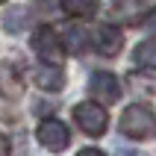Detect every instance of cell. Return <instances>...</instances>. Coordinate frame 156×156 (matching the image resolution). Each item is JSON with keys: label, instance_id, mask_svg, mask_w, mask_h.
Segmentation results:
<instances>
[{"label": "cell", "instance_id": "6da1fadb", "mask_svg": "<svg viewBox=\"0 0 156 156\" xmlns=\"http://www.w3.org/2000/svg\"><path fill=\"white\" fill-rule=\"evenodd\" d=\"M121 133L133 141L156 139V109H150L147 103H130L124 109L121 121H118Z\"/></svg>", "mask_w": 156, "mask_h": 156}, {"label": "cell", "instance_id": "7a4b0ae2", "mask_svg": "<svg viewBox=\"0 0 156 156\" xmlns=\"http://www.w3.org/2000/svg\"><path fill=\"white\" fill-rule=\"evenodd\" d=\"M74 121H77V127L86 136H103L106 127H109V115H106V109L97 100H86V103H77L74 106Z\"/></svg>", "mask_w": 156, "mask_h": 156}, {"label": "cell", "instance_id": "3957f363", "mask_svg": "<svg viewBox=\"0 0 156 156\" xmlns=\"http://www.w3.org/2000/svg\"><path fill=\"white\" fill-rule=\"evenodd\" d=\"M33 50L41 56L44 62L50 65H62V56H65V44H62L59 33L53 27H38L33 33Z\"/></svg>", "mask_w": 156, "mask_h": 156}, {"label": "cell", "instance_id": "277c9868", "mask_svg": "<svg viewBox=\"0 0 156 156\" xmlns=\"http://www.w3.org/2000/svg\"><path fill=\"white\" fill-rule=\"evenodd\" d=\"M35 139H38L41 147L50 150V153H62V150L71 144L68 127H65L59 118H44V121L35 127Z\"/></svg>", "mask_w": 156, "mask_h": 156}, {"label": "cell", "instance_id": "5b68a950", "mask_svg": "<svg viewBox=\"0 0 156 156\" xmlns=\"http://www.w3.org/2000/svg\"><path fill=\"white\" fill-rule=\"evenodd\" d=\"M88 91H91V97L100 106H112L121 100V83L109 71H94L91 80H88Z\"/></svg>", "mask_w": 156, "mask_h": 156}, {"label": "cell", "instance_id": "8992f818", "mask_svg": "<svg viewBox=\"0 0 156 156\" xmlns=\"http://www.w3.org/2000/svg\"><path fill=\"white\" fill-rule=\"evenodd\" d=\"M91 44H94V50L100 53V56H118L124 47V35L118 27L112 24H100L94 30V35H91Z\"/></svg>", "mask_w": 156, "mask_h": 156}, {"label": "cell", "instance_id": "52a82bcc", "mask_svg": "<svg viewBox=\"0 0 156 156\" xmlns=\"http://www.w3.org/2000/svg\"><path fill=\"white\" fill-rule=\"evenodd\" d=\"M21 91H24V80H21V71L15 68V62H0V97L18 100Z\"/></svg>", "mask_w": 156, "mask_h": 156}, {"label": "cell", "instance_id": "ba28073f", "mask_svg": "<svg viewBox=\"0 0 156 156\" xmlns=\"http://www.w3.org/2000/svg\"><path fill=\"white\" fill-rule=\"evenodd\" d=\"M33 80H35V86L44 88V91H59V88L65 86V71H62L59 65L44 62V65H38V68L33 71Z\"/></svg>", "mask_w": 156, "mask_h": 156}, {"label": "cell", "instance_id": "9c48e42d", "mask_svg": "<svg viewBox=\"0 0 156 156\" xmlns=\"http://www.w3.org/2000/svg\"><path fill=\"white\" fill-rule=\"evenodd\" d=\"M59 38L65 41V47H68L71 53H83V47H86V41H88L86 30H83L80 24H71V27H65Z\"/></svg>", "mask_w": 156, "mask_h": 156}, {"label": "cell", "instance_id": "30bf717a", "mask_svg": "<svg viewBox=\"0 0 156 156\" xmlns=\"http://www.w3.org/2000/svg\"><path fill=\"white\" fill-rule=\"evenodd\" d=\"M133 59L139 68H147V71H156V38L150 41H141L136 50H133Z\"/></svg>", "mask_w": 156, "mask_h": 156}, {"label": "cell", "instance_id": "8fae6325", "mask_svg": "<svg viewBox=\"0 0 156 156\" xmlns=\"http://www.w3.org/2000/svg\"><path fill=\"white\" fill-rule=\"evenodd\" d=\"M59 6L68 12V15H74V18H91L97 12V0H59Z\"/></svg>", "mask_w": 156, "mask_h": 156}, {"label": "cell", "instance_id": "7c38bea8", "mask_svg": "<svg viewBox=\"0 0 156 156\" xmlns=\"http://www.w3.org/2000/svg\"><path fill=\"white\" fill-rule=\"evenodd\" d=\"M139 18V0H115L112 3V21L133 24Z\"/></svg>", "mask_w": 156, "mask_h": 156}, {"label": "cell", "instance_id": "4fadbf2b", "mask_svg": "<svg viewBox=\"0 0 156 156\" xmlns=\"http://www.w3.org/2000/svg\"><path fill=\"white\" fill-rule=\"evenodd\" d=\"M24 24H27V9H12L6 15V30L9 33H18Z\"/></svg>", "mask_w": 156, "mask_h": 156}, {"label": "cell", "instance_id": "5bb4252c", "mask_svg": "<svg viewBox=\"0 0 156 156\" xmlns=\"http://www.w3.org/2000/svg\"><path fill=\"white\" fill-rule=\"evenodd\" d=\"M9 150H12L9 139H6V136H0V156H9Z\"/></svg>", "mask_w": 156, "mask_h": 156}, {"label": "cell", "instance_id": "9a60e30c", "mask_svg": "<svg viewBox=\"0 0 156 156\" xmlns=\"http://www.w3.org/2000/svg\"><path fill=\"white\" fill-rule=\"evenodd\" d=\"M77 156H106L103 150H97V147H86V150H80Z\"/></svg>", "mask_w": 156, "mask_h": 156}, {"label": "cell", "instance_id": "2e32d148", "mask_svg": "<svg viewBox=\"0 0 156 156\" xmlns=\"http://www.w3.org/2000/svg\"><path fill=\"white\" fill-rule=\"evenodd\" d=\"M144 27H147V30H156V9H153V12H147V21H144Z\"/></svg>", "mask_w": 156, "mask_h": 156}, {"label": "cell", "instance_id": "e0dca14e", "mask_svg": "<svg viewBox=\"0 0 156 156\" xmlns=\"http://www.w3.org/2000/svg\"><path fill=\"white\" fill-rule=\"evenodd\" d=\"M127 156H141V153H127Z\"/></svg>", "mask_w": 156, "mask_h": 156}, {"label": "cell", "instance_id": "ac0fdd59", "mask_svg": "<svg viewBox=\"0 0 156 156\" xmlns=\"http://www.w3.org/2000/svg\"><path fill=\"white\" fill-rule=\"evenodd\" d=\"M0 3H6V0H0Z\"/></svg>", "mask_w": 156, "mask_h": 156}]
</instances>
